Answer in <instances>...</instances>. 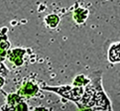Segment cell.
<instances>
[{
	"instance_id": "1",
	"label": "cell",
	"mask_w": 120,
	"mask_h": 111,
	"mask_svg": "<svg viewBox=\"0 0 120 111\" xmlns=\"http://www.w3.org/2000/svg\"><path fill=\"white\" fill-rule=\"evenodd\" d=\"M44 90L47 91H52L55 93H58L64 98L75 102V105L79 104V100L83 95L84 88L80 86H70V85H63V86H44Z\"/></svg>"
},
{
	"instance_id": "2",
	"label": "cell",
	"mask_w": 120,
	"mask_h": 111,
	"mask_svg": "<svg viewBox=\"0 0 120 111\" xmlns=\"http://www.w3.org/2000/svg\"><path fill=\"white\" fill-rule=\"evenodd\" d=\"M7 28H1L0 29V74L7 75L8 70L3 66V61L7 58V53L10 48V43L8 41L7 37Z\"/></svg>"
},
{
	"instance_id": "3",
	"label": "cell",
	"mask_w": 120,
	"mask_h": 111,
	"mask_svg": "<svg viewBox=\"0 0 120 111\" xmlns=\"http://www.w3.org/2000/svg\"><path fill=\"white\" fill-rule=\"evenodd\" d=\"M6 110H18V111H27L29 108L24 102L23 97H21L18 93H10L7 95Z\"/></svg>"
},
{
	"instance_id": "4",
	"label": "cell",
	"mask_w": 120,
	"mask_h": 111,
	"mask_svg": "<svg viewBox=\"0 0 120 111\" xmlns=\"http://www.w3.org/2000/svg\"><path fill=\"white\" fill-rule=\"evenodd\" d=\"M39 91V86L35 80H27L18 89V94L23 98H32L36 96Z\"/></svg>"
},
{
	"instance_id": "5",
	"label": "cell",
	"mask_w": 120,
	"mask_h": 111,
	"mask_svg": "<svg viewBox=\"0 0 120 111\" xmlns=\"http://www.w3.org/2000/svg\"><path fill=\"white\" fill-rule=\"evenodd\" d=\"M26 55V50L22 48H15L9 50L7 53V59L15 67H21L24 63V57Z\"/></svg>"
},
{
	"instance_id": "6",
	"label": "cell",
	"mask_w": 120,
	"mask_h": 111,
	"mask_svg": "<svg viewBox=\"0 0 120 111\" xmlns=\"http://www.w3.org/2000/svg\"><path fill=\"white\" fill-rule=\"evenodd\" d=\"M108 61L112 63H120V42L111 45L108 51Z\"/></svg>"
},
{
	"instance_id": "7",
	"label": "cell",
	"mask_w": 120,
	"mask_h": 111,
	"mask_svg": "<svg viewBox=\"0 0 120 111\" xmlns=\"http://www.w3.org/2000/svg\"><path fill=\"white\" fill-rule=\"evenodd\" d=\"M87 17H88V10L84 9V8H76L74 11V14H72V18H74L75 22L79 25L84 24Z\"/></svg>"
},
{
	"instance_id": "8",
	"label": "cell",
	"mask_w": 120,
	"mask_h": 111,
	"mask_svg": "<svg viewBox=\"0 0 120 111\" xmlns=\"http://www.w3.org/2000/svg\"><path fill=\"white\" fill-rule=\"evenodd\" d=\"M60 21H61V19H60V17L57 14H49L48 16L45 17V23L51 29L58 27Z\"/></svg>"
},
{
	"instance_id": "9",
	"label": "cell",
	"mask_w": 120,
	"mask_h": 111,
	"mask_svg": "<svg viewBox=\"0 0 120 111\" xmlns=\"http://www.w3.org/2000/svg\"><path fill=\"white\" fill-rule=\"evenodd\" d=\"M91 78H87L83 74H79L78 76H75L72 80V85L74 86H80V87H84L90 82Z\"/></svg>"
},
{
	"instance_id": "10",
	"label": "cell",
	"mask_w": 120,
	"mask_h": 111,
	"mask_svg": "<svg viewBox=\"0 0 120 111\" xmlns=\"http://www.w3.org/2000/svg\"><path fill=\"white\" fill-rule=\"evenodd\" d=\"M4 84H5V78H4V75L0 74V90H1V88L4 86Z\"/></svg>"
}]
</instances>
